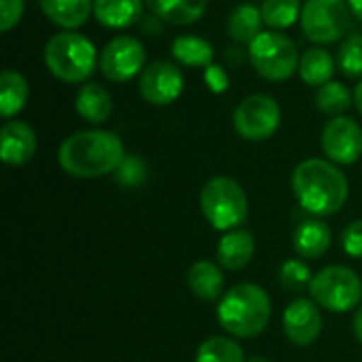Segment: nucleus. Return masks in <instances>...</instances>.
<instances>
[{
  "mask_svg": "<svg viewBox=\"0 0 362 362\" xmlns=\"http://www.w3.org/2000/svg\"><path fill=\"white\" fill-rule=\"evenodd\" d=\"M341 246H344L346 255H350L354 259H362V221H354L344 229Z\"/></svg>",
  "mask_w": 362,
  "mask_h": 362,
  "instance_id": "nucleus-33",
  "label": "nucleus"
},
{
  "mask_svg": "<svg viewBox=\"0 0 362 362\" xmlns=\"http://www.w3.org/2000/svg\"><path fill=\"white\" fill-rule=\"evenodd\" d=\"M299 74H301V81L303 83H308L312 87H322L325 83L333 81L335 59L322 47L308 49L301 55V59H299Z\"/></svg>",
  "mask_w": 362,
  "mask_h": 362,
  "instance_id": "nucleus-24",
  "label": "nucleus"
},
{
  "mask_svg": "<svg viewBox=\"0 0 362 362\" xmlns=\"http://www.w3.org/2000/svg\"><path fill=\"white\" fill-rule=\"evenodd\" d=\"M293 191L308 214L331 216L344 208L350 185L335 163L325 159H305L293 172Z\"/></svg>",
  "mask_w": 362,
  "mask_h": 362,
  "instance_id": "nucleus-2",
  "label": "nucleus"
},
{
  "mask_svg": "<svg viewBox=\"0 0 362 362\" xmlns=\"http://www.w3.org/2000/svg\"><path fill=\"white\" fill-rule=\"evenodd\" d=\"M293 246L303 259H320L331 246V229L320 218L303 221L293 235Z\"/></svg>",
  "mask_w": 362,
  "mask_h": 362,
  "instance_id": "nucleus-20",
  "label": "nucleus"
},
{
  "mask_svg": "<svg viewBox=\"0 0 362 362\" xmlns=\"http://www.w3.org/2000/svg\"><path fill=\"white\" fill-rule=\"evenodd\" d=\"M163 23L165 21L161 17H157L155 13L142 15V19H140V28L146 36H159L163 32Z\"/></svg>",
  "mask_w": 362,
  "mask_h": 362,
  "instance_id": "nucleus-35",
  "label": "nucleus"
},
{
  "mask_svg": "<svg viewBox=\"0 0 362 362\" xmlns=\"http://www.w3.org/2000/svg\"><path fill=\"white\" fill-rule=\"evenodd\" d=\"M352 327H354V335H356V339L361 341V346H362V305L356 310V314H354V322H352Z\"/></svg>",
  "mask_w": 362,
  "mask_h": 362,
  "instance_id": "nucleus-36",
  "label": "nucleus"
},
{
  "mask_svg": "<svg viewBox=\"0 0 362 362\" xmlns=\"http://www.w3.org/2000/svg\"><path fill=\"white\" fill-rule=\"evenodd\" d=\"M354 104V93L337 81H329L316 91V106L329 117H344V112Z\"/></svg>",
  "mask_w": 362,
  "mask_h": 362,
  "instance_id": "nucleus-26",
  "label": "nucleus"
},
{
  "mask_svg": "<svg viewBox=\"0 0 362 362\" xmlns=\"http://www.w3.org/2000/svg\"><path fill=\"white\" fill-rule=\"evenodd\" d=\"M151 13L172 25H191L204 17L208 0H144Z\"/></svg>",
  "mask_w": 362,
  "mask_h": 362,
  "instance_id": "nucleus-21",
  "label": "nucleus"
},
{
  "mask_svg": "<svg viewBox=\"0 0 362 362\" xmlns=\"http://www.w3.org/2000/svg\"><path fill=\"white\" fill-rule=\"evenodd\" d=\"M144 0H93L95 19L112 30L129 28L142 19Z\"/></svg>",
  "mask_w": 362,
  "mask_h": 362,
  "instance_id": "nucleus-19",
  "label": "nucleus"
},
{
  "mask_svg": "<svg viewBox=\"0 0 362 362\" xmlns=\"http://www.w3.org/2000/svg\"><path fill=\"white\" fill-rule=\"evenodd\" d=\"M199 208L204 218L216 231L240 229L248 218V197L242 185L229 176L210 178L199 193Z\"/></svg>",
  "mask_w": 362,
  "mask_h": 362,
  "instance_id": "nucleus-5",
  "label": "nucleus"
},
{
  "mask_svg": "<svg viewBox=\"0 0 362 362\" xmlns=\"http://www.w3.org/2000/svg\"><path fill=\"white\" fill-rule=\"evenodd\" d=\"M246 362H272L269 358H265V356H252V358H248Z\"/></svg>",
  "mask_w": 362,
  "mask_h": 362,
  "instance_id": "nucleus-39",
  "label": "nucleus"
},
{
  "mask_svg": "<svg viewBox=\"0 0 362 362\" xmlns=\"http://www.w3.org/2000/svg\"><path fill=\"white\" fill-rule=\"evenodd\" d=\"M337 66L339 70L350 76L358 78L362 76V34L352 32L344 38L339 51H337Z\"/></svg>",
  "mask_w": 362,
  "mask_h": 362,
  "instance_id": "nucleus-29",
  "label": "nucleus"
},
{
  "mask_svg": "<svg viewBox=\"0 0 362 362\" xmlns=\"http://www.w3.org/2000/svg\"><path fill=\"white\" fill-rule=\"evenodd\" d=\"M36 153V134L23 121H6L0 132V155L6 165H25Z\"/></svg>",
  "mask_w": 362,
  "mask_h": 362,
  "instance_id": "nucleus-14",
  "label": "nucleus"
},
{
  "mask_svg": "<svg viewBox=\"0 0 362 362\" xmlns=\"http://www.w3.org/2000/svg\"><path fill=\"white\" fill-rule=\"evenodd\" d=\"M38 4L45 17L64 30L81 28L93 13V0H38Z\"/></svg>",
  "mask_w": 362,
  "mask_h": 362,
  "instance_id": "nucleus-18",
  "label": "nucleus"
},
{
  "mask_svg": "<svg viewBox=\"0 0 362 362\" xmlns=\"http://www.w3.org/2000/svg\"><path fill=\"white\" fill-rule=\"evenodd\" d=\"M125 159L123 142L106 129H85L68 136L57 151L59 168L74 178H100L115 174Z\"/></svg>",
  "mask_w": 362,
  "mask_h": 362,
  "instance_id": "nucleus-1",
  "label": "nucleus"
},
{
  "mask_svg": "<svg viewBox=\"0 0 362 362\" xmlns=\"http://www.w3.org/2000/svg\"><path fill=\"white\" fill-rule=\"evenodd\" d=\"M23 0H0V30L11 32L23 17Z\"/></svg>",
  "mask_w": 362,
  "mask_h": 362,
  "instance_id": "nucleus-32",
  "label": "nucleus"
},
{
  "mask_svg": "<svg viewBox=\"0 0 362 362\" xmlns=\"http://www.w3.org/2000/svg\"><path fill=\"white\" fill-rule=\"evenodd\" d=\"M354 104H356L358 112L362 115V81L356 85V89H354Z\"/></svg>",
  "mask_w": 362,
  "mask_h": 362,
  "instance_id": "nucleus-38",
  "label": "nucleus"
},
{
  "mask_svg": "<svg viewBox=\"0 0 362 362\" xmlns=\"http://www.w3.org/2000/svg\"><path fill=\"white\" fill-rule=\"evenodd\" d=\"M187 284L191 293L202 301H216L223 295L225 278L221 265L214 261H195L187 272Z\"/></svg>",
  "mask_w": 362,
  "mask_h": 362,
  "instance_id": "nucleus-16",
  "label": "nucleus"
},
{
  "mask_svg": "<svg viewBox=\"0 0 362 362\" xmlns=\"http://www.w3.org/2000/svg\"><path fill=\"white\" fill-rule=\"evenodd\" d=\"M278 278H280V284H282L286 291L299 293V291H303L305 286L312 284V278H314V276H312L310 267H308L303 261H299V259H288V261L282 263Z\"/></svg>",
  "mask_w": 362,
  "mask_h": 362,
  "instance_id": "nucleus-30",
  "label": "nucleus"
},
{
  "mask_svg": "<svg viewBox=\"0 0 362 362\" xmlns=\"http://www.w3.org/2000/svg\"><path fill=\"white\" fill-rule=\"evenodd\" d=\"M282 329L291 344L312 346L322 333V314L314 299H295L282 316Z\"/></svg>",
  "mask_w": 362,
  "mask_h": 362,
  "instance_id": "nucleus-13",
  "label": "nucleus"
},
{
  "mask_svg": "<svg viewBox=\"0 0 362 362\" xmlns=\"http://www.w3.org/2000/svg\"><path fill=\"white\" fill-rule=\"evenodd\" d=\"M352 8L348 0H305L301 11V28L305 38L318 45L341 40L352 25Z\"/></svg>",
  "mask_w": 362,
  "mask_h": 362,
  "instance_id": "nucleus-8",
  "label": "nucleus"
},
{
  "mask_svg": "<svg viewBox=\"0 0 362 362\" xmlns=\"http://www.w3.org/2000/svg\"><path fill=\"white\" fill-rule=\"evenodd\" d=\"M195 362H246L242 348L229 337L206 339L195 354Z\"/></svg>",
  "mask_w": 362,
  "mask_h": 362,
  "instance_id": "nucleus-28",
  "label": "nucleus"
},
{
  "mask_svg": "<svg viewBox=\"0 0 362 362\" xmlns=\"http://www.w3.org/2000/svg\"><path fill=\"white\" fill-rule=\"evenodd\" d=\"M138 89L144 102L153 106H168L176 102L185 91L182 70L172 62L157 59L142 70Z\"/></svg>",
  "mask_w": 362,
  "mask_h": 362,
  "instance_id": "nucleus-11",
  "label": "nucleus"
},
{
  "mask_svg": "<svg viewBox=\"0 0 362 362\" xmlns=\"http://www.w3.org/2000/svg\"><path fill=\"white\" fill-rule=\"evenodd\" d=\"M282 110L272 95H246L233 110V127L244 140L261 142L272 138L280 127Z\"/></svg>",
  "mask_w": 362,
  "mask_h": 362,
  "instance_id": "nucleus-9",
  "label": "nucleus"
},
{
  "mask_svg": "<svg viewBox=\"0 0 362 362\" xmlns=\"http://www.w3.org/2000/svg\"><path fill=\"white\" fill-rule=\"evenodd\" d=\"M248 59L259 76L272 83H282L299 70L297 45L280 32H261L248 45Z\"/></svg>",
  "mask_w": 362,
  "mask_h": 362,
  "instance_id": "nucleus-6",
  "label": "nucleus"
},
{
  "mask_svg": "<svg viewBox=\"0 0 362 362\" xmlns=\"http://www.w3.org/2000/svg\"><path fill=\"white\" fill-rule=\"evenodd\" d=\"M310 295L320 308L344 314L354 310L361 301L362 282L350 267L329 265L312 278Z\"/></svg>",
  "mask_w": 362,
  "mask_h": 362,
  "instance_id": "nucleus-7",
  "label": "nucleus"
},
{
  "mask_svg": "<svg viewBox=\"0 0 362 362\" xmlns=\"http://www.w3.org/2000/svg\"><path fill=\"white\" fill-rule=\"evenodd\" d=\"M261 28H263V15H261V8L250 4V2H244V4H238L231 15H229V21H227V32L229 36L235 40V42H242V45H250L259 34H261Z\"/></svg>",
  "mask_w": 362,
  "mask_h": 362,
  "instance_id": "nucleus-23",
  "label": "nucleus"
},
{
  "mask_svg": "<svg viewBox=\"0 0 362 362\" xmlns=\"http://www.w3.org/2000/svg\"><path fill=\"white\" fill-rule=\"evenodd\" d=\"M255 255V235L246 229L227 231L216 248V261L229 272L244 269Z\"/></svg>",
  "mask_w": 362,
  "mask_h": 362,
  "instance_id": "nucleus-15",
  "label": "nucleus"
},
{
  "mask_svg": "<svg viewBox=\"0 0 362 362\" xmlns=\"http://www.w3.org/2000/svg\"><path fill=\"white\" fill-rule=\"evenodd\" d=\"M348 4H350V8H352L354 17L362 21V0H348Z\"/></svg>",
  "mask_w": 362,
  "mask_h": 362,
  "instance_id": "nucleus-37",
  "label": "nucleus"
},
{
  "mask_svg": "<svg viewBox=\"0 0 362 362\" xmlns=\"http://www.w3.org/2000/svg\"><path fill=\"white\" fill-rule=\"evenodd\" d=\"M146 163L138 155H125L121 165L115 172V180L123 187H140L146 180Z\"/></svg>",
  "mask_w": 362,
  "mask_h": 362,
  "instance_id": "nucleus-31",
  "label": "nucleus"
},
{
  "mask_svg": "<svg viewBox=\"0 0 362 362\" xmlns=\"http://www.w3.org/2000/svg\"><path fill=\"white\" fill-rule=\"evenodd\" d=\"M204 81H206V85H208L214 93H223V91L229 87V78H227L225 68H223V66H216V64H212V66H208V68L204 70Z\"/></svg>",
  "mask_w": 362,
  "mask_h": 362,
  "instance_id": "nucleus-34",
  "label": "nucleus"
},
{
  "mask_svg": "<svg viewBox=\"0 0 362 362\" xmlns=\"http://www.w3.org/2000/svg\"><path fill=\"white\" fill-rule=\"evenodd\" d=\"M172 55L180 66L187 68H208L214 64V47L202 38V36H193V34H182L176 36L172 42Z\"/></svg>",
  "mask_w": 362,
  "mask_h": 362,
  "instance_id": "nucleus-22",
  "label": "nucleus"
},
{
  "mask_svg": "<svg viewBox=\"0 0 362 362\" xmlns=\"http://www.w3.org/2000/svg\"><path fill=\"white\" fill-rule=\"evenodd\" d=\"M74 108L81 119L98 125V123H104L110 119L112 98H110L108 89L102 87L100 83H85V85H81V89L76 93Z\"/></svg>",
  "mask_w": 362,
  "mask_h": 362,
  "instance_id": "nucleus-17",
  "label": "nucleus"
},
{
  "mask_svg": "<svg viewBox=\"0 0 362 362\" xmlns=\"http://www.w3.org/2000/svg\"><path fill=\"white\" fill-rule=\"evenodd\" d=\"M144 62H146L144 45L127 34L108 40L100 53V70L112 83L132 81L144 68Z\"/></svg>",
  "mask_w": 362,
  "mask_h": 362,
  "instance_id": "nucleus-10",
  "label": "nucleus"
},
{
  "mask_svg": "<svg viewBox=\"0 0 362 362\" xmlns=\"http://www.w3.org/2000/svg\"><path fill=\"white\" fill-rule=\"evenodd\" d=\"M30 95L28 81L17 70H2L0 74V115L4 119L15 117L23 110Z\"/></svg>",
  "mask_w": 362,
  "mask_h": 362,
  "instance_id": "nucleus-25",
  "label": "nucleus"
},
{
  "mask_svg": "<svg viewBox=\"0 0 362 362\" xmlns=\"http://www.w3.org/2000/svg\"><path fill=\"white\" fill-rule=\"evenodd\" d=\"M45 66L64 83H85L100 66V55L89 38L66 30L47 40Z\"/></svg>",
  "mask_w": 362,
  "mask_h": 362,
  "instance_id": "nucleus-4",
  "label": "nucleus"
},
{
  "mask_svg": "<svg viewBox=\"0 0 362 362\" xmlns=\"http://www.w3.org/2000/svg\"><path fill=\"white\" fill-rule=\"evenodd\" d=\"M322 151L337 165H350L362 155V129L350 117H333L322 129Z\"/></svg>",
  "mask_w": 362,
  "mask_h": 362,
  "instance_id": "nucleus-12",
  "label": "nucleus"
},
{
  "mask_svg": "<svg viewBox=\"0 0 362 362\" xmlns=\"http://www.w3.org/2000/svg\"><path fill=\"white\" fill-rule=\"evenodd\" d=\"M216 318L229 335L238 339H252L269 325L272 299L261 286L242 282L221 297Z\"/></svg>",
  "mask_w": 362,
  "mask_h": 362,
  "instance_id": "nucleus-3",
  "label": "nucleus"
},
{
  "mask_svg": "<svg viewBox=\"0 0 362 362\" xmlns=\"http://www.w3.org/2000/svg\"><path fill=\"white\" fill-rule=\"evenodd\" d=\"M301 0H263L261 4L263 23L272 30H286L295 25V21L301 19Z\"/></svg>",
  "mask_w": 362,
  "mask_h": 362,
  "instance_id": "nucleus-27",
  "label": "nucleus"
}]
</instances>
